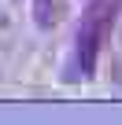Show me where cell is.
<instances>
[{
  "mask_svg": "<svg viewBox=\"0 0 122 125\" xmlns=\"http://www.w3.org/2000/svg\"><path fill=\"white\" fill-rule=\"evenodd\" d=\"M104 33H107V8L96 4L85 19H81V30H78V74L89 77L93 66H96V55H100V44H104Z\"/></svg>",
  "mask_w": 122,
  "mask_h": 125,
  "instance_id": "obj_1",
  "label": "cell"
}]
</instances>
